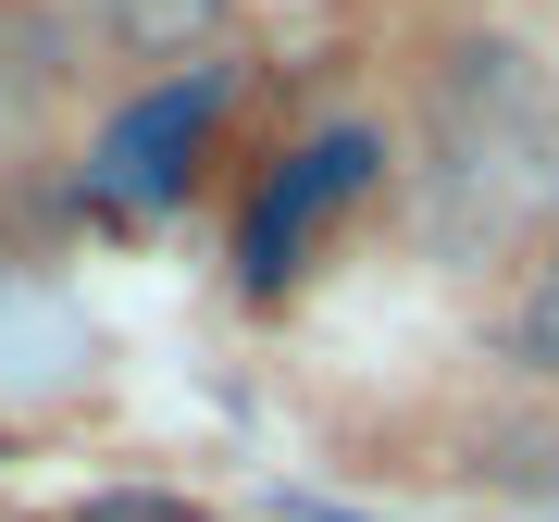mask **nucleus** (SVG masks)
Returning a JSON list of instances; mask_svg holds the SVG:
<instances>
[{
	"mask_svg": "<svg viewBox=\"0 0 559 522\" xmlns=\"http://www.w3.org/2000/svg\"><path fill=\"white\" fill-rule=\"evenodd\" d=\"M50 100H62V25L0 0V187L50 150Z\"/></svg>",
	"mask_w": 559,
	"mask_h": 522,
	"instance_id": "f257e3e1",
	"label": "nucleus"
},
{
	"mask_svg": "<svg viewBox=\"0 0 559 522\" xmlns=\"http://www.w3.org/2000/svg\"><path fill=\"white\" fill-rule=\"evenodd\" d=\"M200 124H212V87H162L150 112H124V124H112V150H100V162H112V187H138V200H162V187L187 175L175 150H200Z\"/></svg>",
	"mask_w": 559,
	"mask_h": 522,
	"instance_id": "f03ea898",
	"label": "nucleus"
},
{
	"mask_svg": "<svg viewBox=\"0 0 559 522\" xmlns=\"http://www.w3.org/2000/svg\"><path fill=\"white\" fill-rule=\"evenodd\" d=\"M100 25L124 50H150V62H175V50H200L212 25H224V0H100Z\"/></svg>",
	"mask_w": 559,
	"mask_h": 522,
	"instance_id": "7ed1b4c3",
	"label": "nucleus"
}]
</instances>
